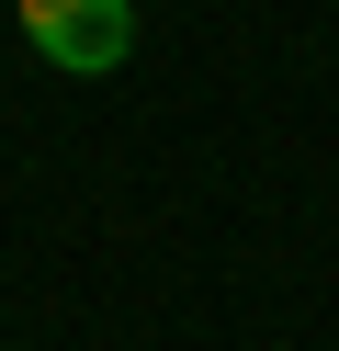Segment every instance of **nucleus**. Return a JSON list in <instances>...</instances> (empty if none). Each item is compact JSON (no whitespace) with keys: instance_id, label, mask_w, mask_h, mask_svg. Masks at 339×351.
<instances>
[{"instance_id":"nucleus-1","label":"nucleus","mask_w":339,"mask_h":351,"mask_svg":"<svg viewBox=\"0 0 339 351\" xmlns=\"http://www.w3.org/2000/svg\"><path fill=\"white\" fill-rule=\"evenodd\" d=\"M12 12H23V34H34V57L68 69V80L125 69V46H136V0H12Z\"/></svg>"}]
</instances>
